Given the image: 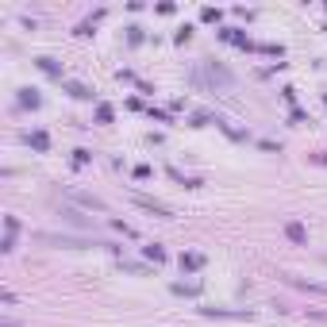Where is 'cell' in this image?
<instances>
[{
    "instance_id": "6da1fadb",
    "label": "cell",
    "mask_w": 327,
    "mask_h": 327,
    "mask_svg": "<svg viewBox=\"0 0 327 327\" xmlns=\"http://www.w3.org/2000/svg\"><path fill=\"white\" fill-rule=\"evenodd\" d=\"M285 231H289V239H296V243H308V235H304V227H300V223H289Z\"/></svg>"
}]
</instances>
